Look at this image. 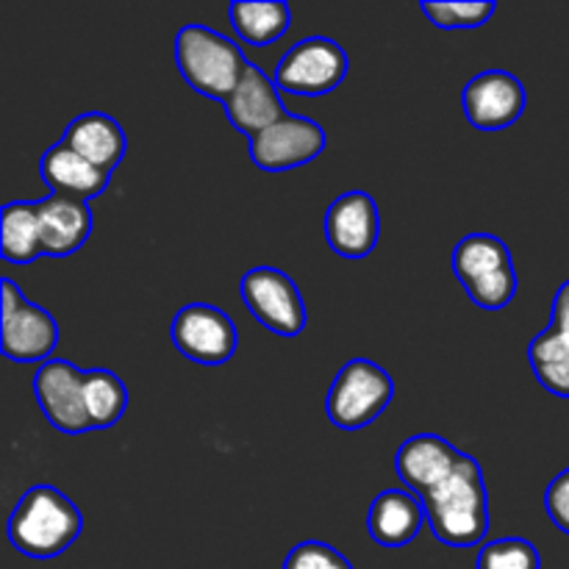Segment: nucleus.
I'll return each instance as SVG.
<instances>
[{
	"mask_svg": "<svg viewBox=\"0 0 569 569\" xmlns=\"http://www.w3.org/2000/svg\"><path fill=\"white\" fill-rule=\"evenodd\" d=\"M420 500L433 537L450 548H472L489 533L487 483L472 456L461 453L456 470Z\"/></svg>",
	"mask_w": 569,
	"mask_h": 569,
	"instance_id": "f257e3e1",
	"label": "nucleus"
},
{
	"mask_svg": "<svg viewBox=\"0 0 569 569\" xmlns=\"http://www.w3.org/2000/svg\"><path fill=\"white\" fill-rule=\"evenodd\" d=\"M81 511L56 487L39 483L20 498L9 517V542L28 559H56L81 533Z\"/></svg>",
	"mask_w": 569,
	"mask_h": 569,
	"instance_id": "f03ea898",
	"label": "nucleus"
},
{
	"mask_svg": "<svg viewBox=\"0 0 569 569\" xmlns=\"http://www.w3.org/2000/svg\"><path fill=\"white\" fill-rule=\"evenodd\" d=\"M176 64L194 92L228 103L250 61L222 33L206 26H183L176 37Z\"/></svg>",
	"mask_w": 569,
	"mask_h": 569,
	"instance_id": "7ed1b4c3",
	"label": "nucleus"
},
{
	"mask_svg": "<svg viewBox=\"0 0 569 569\" xmlns=\"http://www.w3.org/2000/svg\"><path fill=\"white\" fill-rule=\"evenodd\" d=\"M453 272L470 300L495 311L517 295V272L511 250L495 233H467L453 250Z\"/></svg>",
	"mask_w": 569,
	"mask_h": 569,
	"instance_id": "20e7f679",
	"label": "nucleus"
},
{
	"mask_svg": "<svg viewBox=\"0 0 569 569\" xmlns=\"http://www.w3.org/2000/svg\"><path fill=\"white\" fill-rule=\"evenodd\" d=\"M395 398V383L376 361L353 359L333 378L326 398V415L342 431H359L376 422Z\"/></svg>",
	"mask_w": 569,
	"mask_h": 569,
	"instance_id": "39448f33",
	"label": "nucleus"
},
{
	"mask_svg": "<svg viewBox=\"0 0 569 569\" xmlns=\"http://www.w3.org/2000/svg\"><path fill=\"white\" fill-rule=\"evenodd\" d=\"M345 76H348V53L342 44L328 37H309L281 56L272 81L289 94L320 98L333 92Z\"/></svg>",
	"mask_w": 569,
	"mask_h": 569,
	"instance_id": "423d86ee",
	"label": "nucleus"
},
{
	"mask_svg": "<svg viewBox=\"0 0 569 569\" xmlns=\"http://www.w3.org/2000/svg\"><path fill=\"white\" fill-rule=\"evenodd\" d=\"M250 315L278 337L295 339L306 328V303L298 283L276 267H253L239 283Z\"/></svg>",
	"mask_w": 569,
	"mask_h": 569,
	"instance_id": "0eeeda50",
	"label": "nucleus"
},
{
	"mask_svg": "<svg viewBox=\"0 0 569 569\" xmlns=\"http://www.w3.org/2000/svg\"><path fill=\"white\" fill-rule=\"evenodd\" d=\"M170 339L189 361L217 367L237 353V326L209 303H189L172 317Z\"/></svg>",
	"mask_w": 569,
	"mask_h": 569,
	"instance_id": "6e6552de",
	"label": "nucleus"
},
{
	"mask_svg": "<svg viewBox=\"0 0 569 569\" xmlns=\"http://www.w3.org/2000/svg\"><path fill=\"white\" fill-rule=\"evenodd\" d=\"M3 353L11 361H44L59 345V326L50 311L22 298L17 283L3 278Z\"/></svg>",
	"mask_w": 569,
	"mask_h": 569,
	"instance_id": "1a4fd4ad",
	"label": "nucleus"
},
{
	"mask_svg": "<svg viewBox=\"0 0 569 569\" xmlns=\"http://www.w3.org/2000/svg\"><path fill=\"white\" fill-rule=\"evenodd\" d=\"M326 150V131L309 117L283 114L276 126L250 139V156L256 167L267 172H283L315 161Z\"/></svg>",
	"mask_w": 569,
	"mask_h": 569,
	"instance_id": "9d476101",
	"label": "nucleus"
},
{
	"mask_svg": "<svg viewBox=\"0 0 569 569\" xmlns=\"http://www.w3.org/2000/svg\"><path fill=\"white\" fill-rule=\"evenodd\" d=\"M83 381H87V372L72 367L70 361H44L37 376H33L37 403L56 431H92V422H89L87 415V398H83Z\"/></svg>",
	"mask_w": 569,
	"mask_h": 569,
	"instance_id": "9b49d317",
	"label": "nucleus"
},
{
	"mask_svg": "<svg viewBox=\"0 0 569 569\" xmlns=\"http://www.w3.org/2000/svg\"><path fill=\"white\" fill-rule=\"evenodd\" d=\"M461 109L478 131H503L526 111V87L506 70H489L461 89Z\"/></svg>",
	"mask_w": 569,
	"mask_h": 569,
	"instance_id": "f8f14e48",
	"label": "nucleus"
},
{
	"mask_svg": "<svg viewBox=\"0 0 569 569\" xmlns=\"http://www.w3.org/2000/svg\"><path fill=\"white\" fill-rule=\"evenodd\" d=\"M381 237V214L367 192H345L328 206L326 239L328 248L342 259H365L376 250Z\"/></svg>",
	"mask_w": 569,
	"mask_h": 569,
	"instance_id": "ddd939ff",
	"label": "nucleus"
},
{
	"mask_svg": "<svg viewBox=\"0 0 569 569\" xmlns=\"http://www.w3.org/2000/svg\"><path fill=\"white\" fill-rule=\"evenodd\" d=\"M528 361L550 395L569 398V281L556 292L550 326L531 342Z\"/></svg>",
	"mask_w": 569,
	"mask_h": 569,
	"instance_id": "4468645a",
	"label": "nucleus"
},
{
	"mask_svg": "<svg viewBox=\"0 0 569 569\" xmlns=\"http://www.w3.org/2000/svg\"><path fill=\"white\" fill-rule=\"evenodd\" d=\"M37 211L44 256H72L92 233V209L76 194H48L44 200H37Z\"/></svg>",
	"mask_w": 569,
	"mask_h": 569,
	"instance_id": "2eb2a0df",
	"label": "nucleus"
},
{
	"mask_svg": "<svg viewBox=\"0 0 569 569\" xmlns=\"http://www.w3.org/2000/svg\"><path fill=\"white\" fill-rule=\"evenodd\" d=\"M459 456L461 453L448 439L437 437V433H417L400 445L398 456H395V472L411 492L422 498L456 470Z\"/></svg>",
	"mask_w": 569,
	"mask_h": 569,
	"instance_id": "dca6fc26",
	"label": "nucleus"
},
{
	"mask_svg": "<svg viewBox=\"0 0 569 569\" xmlns=\"http://www.w3.org/2000/svg\"><path fill=\"white\" fill-rule=\"evenodd\" d=\"M226 111L231 126L250 139L259 137L261 131L276 126V122L287 114L276 81L267 78L256 64L248 67L244 78L239 81L237 92L228 98Z\"/></svg>",
	"mask_w": 569,
	"mask_h": 569,
	"instance_id": "f3484780",
	"label": "nucleus"
},
{
	"mask_svg": "<svg viewBox=\"0 0 569 569\" xmlns=\"http://www.w3.org/2000/svg\"><path fill=\"white\" fill-rule=\"evenodd\" d=\"M426 520V506L406 489H387L370 503L367 528L370 537L383 548H406L415 542Z\"/></svg>",
	"mask_w": 569,
	"mask_h": 569,
	"instance_id": "a211bd4d",
	"label": "nucleus"
},
{
	"mask_svg": "<svg viewBox=\"0 0 569 569\" xmlns=\"http://www.w3.org/2000/svg\"><path fill=\"white\" fill-rule=\"evenodd\" d=\"M61 142L76 150L92 167L103 170L106 176H111V170H117L122 156H126V133H122L120 122L111 120L109 114H100V111L76 117L67 126Z\"/></svg>",
	"mask_w": 569,
	"mask_h": 569,
	"instance_id": "6ab92c4d",
	"label": "nucleus"
},
{
	"mask_svg": "<svg viewBox=\"0 0 569 569\" xmlns=\"http://www.w3.org/2000/svg\"><path fill=\"white\" fill-rule=\"evenodd\" d=\"M39 176L53 192L76 194L83 200L98 198L109 187V176L89 164L87 159H81L64 142H56L53 148L44 150L42 161H39Z\"/></svg>",
	"mask_w": 569,
	"mask_h": 569,
	"instance_id": "aec40b11",
	"label": "nucleus"
},
{
	"mask_svg": "<svg viewBox=\"0 0 569 569\" xmlns=\"http://www.w3.org/2000/svg\"><path fill=\"white\" fill-rule=\"evenodd\" d=\"M42 253L37 203H6L0 217V256L9 264H31Z\"/></svg>",
	"mask_w": 569,
	"mask_h": 569,
	"instance_id": "412c9836",
	"label": "nucleus"
},
{
	"mask_svg": "<svg viewBox=\"0 0 569 569\" xmlns=\"http://www.w3.org/2000/svg\"><path fill=\"white\" fill-rule=\"evenodd\" d=\"M228 17H231V26L239 33V39H244L253 48H264V44L278 42L289 31L292 9L287 3H244V0H237L228 9Z\"/></svg>",
	"mask_w": 569,
	"mask_h": 569,
	"instance_id": "4be33fe9",
	"label": "nucleus"
},
{
	"mask_svg": "<svg viewBox=\"0 0 569 569\" xmlns=\"http://www.w3.org/2000/svg\"><path fill=\"white\" fill-rule=\"evenodd\" d=\"M83 398H87V415L94 428H111L120 422L128 409V389L114 372L89 370L83 381Z\"/></svg>",
	"mask_w": 569,
	"mask_h": 569,
	"instance_id": "5701e85b",
	"label": "nucleus"
},
{
	"mask_svg": "<svg viewBox=\"0 0 569 569\" xmlns=\"http://www.w3.org/2000/svg\"><path fill=\"white\" fill-rule=\"evenodd\" d=\"M478 569H539V550L528 539H498L478 553Z\"/></svg>",
	"mask_w": 569,
	"mask_h": 569,
	"instance_id": "b1692460",
	"label": "nucleus"
},
{
	"mask_svg": "<svg viewBox=\"0 0 569 569\" xmlns=\"http://www.w3.org/2000/svg\"><path fill=\"white\" fill-rule=\"evenodd\" d=\"M422 14L445 31H456V28H478L489 22L495 14V3H420Z\"/></svg>",
	"mask_w": 569,
	"mask_h": 569,
	"instance_id": "393cba45",
	"label": "nucleus"
},
{
	"mask_svg": "<svg viewBox=\"0 0 569 569\" xmlns=\"http://www.w3.org/2000/svg\"><path fill=\"white\" fill-rule=\"evenodd\" d=\"M281 569H353L337 548L326 542H300L289 550Z\"/></svg>",
	"mask_w": 569,
	"mask_h": 569,
	"instance_id": "a878e982",
	"label": "nucleus"
},
{
	"mask_svg": "<svg viewBox=\"0 0 569 569\" xmlns=\"http://www.w3.org/2000/svg\"><path fill=\"white\" fill-rule=\"evenodd\" d=\"M545 509H548V517L556 522V528L569 533V470L559 472L550 481L548 492H545Z\"/></svg>",
	"mask_w": 569,
	"mask_h": 569,
	"instance_id": "bb28decb",
	"label": "nucleus"
}]
</instances>
